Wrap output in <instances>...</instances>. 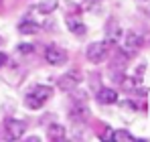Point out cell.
<instances>
[{"label": "cell", "instance_id": "obj_3", "mask_svg": "<svg viewBox=\"0 0 150 142\" xmlns=\"http://www.w3.org/2000/svg\"><path fill=\"white\" fill-rule=\"evenodd\" d=\"M4 128H6V134H8L10 140H21V138L25 136V132H26V124L21 122V120H14V118L6 120Z\"/></svg>", "mask_w": 150, "mask_h": 142}, {"label": "cell", "instance_id": "obj_10", "mask_svg": "<svg viewBox=\"0 0 150 142\" xmlns=\"http://www.w3.org/2000/svg\"><path fill=\"white\" fill-rule=\"evenodd\" d=\"M118 39H120V26H118V23L110 21V24H108V35H105V43L110 45V43H116Z\"/></svg>", "mask_w": 150, "mask_h": 142}, {"label": "cell", "instance_id": "obj_13", "mask_svg": "<svg viewBox=\"0 0 150 142\" xmlns=\"http://www.w3.org/2000/svg\"><path fill=\"white\" fill-rule=\"evenodd\" d=\"M112 140H120V142H128V140H136L128 130H114L112 132Z\"/></svg>", "mask_w": 150, "mask_h": 142}, {"label": "cell", "instance_id": "obj_19", "mask_svg": "<svg viewBox=\"0 0 150 142\" xmlns=\"http://www.w3.org/2000/svg\"><path fill=\"white\" fill-rule=\"evenodd\" d=\"M0 43H2V39H0Z\"/></svg>", "mask_w": 150, "mask_h": 142}, {"label": "cell", "instance_id": "obj_18", "mask_svg": "<svg viewBox=\"0 0 150 142\" xmlns=\"http://www.w3.org/2000/svg\"><path fill=\"white\" fill-rule=\"evenodd\" d=\"M146 14H148V16H150V6H148V8H146Z\"/></svg>", "mask_w": 150, "mask_h": 142}, {"label": "cell", "instance_id": "obj_12", "mask_svg": "<svg viewBox=\"0 0 150 142\" xmlns=\"http://www.w3.org/2000/svg\"><path fill=\"white\" fill-rule=\"evenodd\" d=\"M39 31V24L35 23V21H23V23L18 24V33L21 35H35Z\"/></svg>", "mask_w": 150, "mask_h": 142}, {"label": "cell", "instance_id": "obj_14", "mask_svg": "<svg viewBox=\"0 0 150 142\" xmlns=\"http://www.w3.org/2000/svg\"><path fill=\"white\" fill-rule=\"evenodd\" d=\"M55 6H57V0H45V2H43V4L39 6V10L47 14V12H51V10H53Z\"/></svg>", "mask_w": 150, "mask_h": 142}, {"label": "cell", "instance_id": "obj_15", "mask_svg": "<svg viewBox=\"0 0 150 142\" xmlns=\"http://www.w3.org/2000/svg\"><path fill=\"white\" fill-rule=\"evenodd\" d=\"M18 51H21V53H30V51H35V45H21Z\"/></svg>", "mask_w": 150, "mask_h": 142}, {"label": "cell", "instance_id": "obj_16", "mask_svg": "<svg viewBox=\"0 0 150 142\" xmlns=\"http://www.w3.org/2000/svg\"><path fill=\"white\" fill-rule=\"evenodd\" d=\"M112 132H114V130H110V128H108V130L103 132V140H112Z\"/></svg>", "mask_w": 150, "mask_h": 142}, {"label": "cell", "instance_id": "obj_4", "mask_svg": "<svg viewBox=\"0 0 150 142\" xmlns=\"http://www.w3.org/2000/svg\"><path fill=\"white\" fill-rule=\"evenodd\" d=\"M45 59H47L49 65L59 67V65H65V63H67V53H65L61 47L51 45V47H47V51H45Z\"/></svg>", "mask_w": 150, "mask_h": 142}, {"label": "cell", "instance_id": "obj_5", "mask_svg": "<svg viewBox=\"0 0 150 142\" xmlns=\"http://www.w3.org/2000/svg\"><path fill=\"white\" fill-rule=\"evenodd\" d=\"M96 99L100 102V104H116L118 102V92L116 89H110V87H101L98 89V95H96Z\"/></svg>", "mask_w": 150, "mask_h": 142}, {"label": "cell", "instance_id": "obj_17", "mask_svg": "<svg viewBox=\"0 0 150 142\" xmlns=\"http://www.w3.org/2000/svg\"><path fill=\"white\" fill-rule=\"evenodd\" d=\"M6 59H8V57H6V55H4V53H0V67H2V65H4V63H6Z\"/></svg>", "mask_w": 150, "mask_h": 142}, {"label": "cell", "instance_id": "obj_11", "mask_svg": "<svg viewBox=\"0 0 150 142\" xmlns=\"http://www.w3.org/2000/svg\"><path fill=\"white\" fill-rule=\"evenodd\" d=\"M67 28H69L73 35H83V33H85V24L81 23L79 18H73V16L67 18Z\"/></svg>", "mask_w": 150, "mask_h": 142}, {"label": "cell", "instance_id": "obj_9", "mask_svg": "<svg viewBox=\"0 0 150 142\" xmlns=\"http://www.w3.org/2000/svg\"><path fill=\"white\" fill-rule=\"evenodd\" d=\"M77 83H79V75L77 73H69V75H65V77L59 79V87L65 89V92H71Z\"/></svg>", "mask_w": 150, "mask_h": 142}, {"label": "cell", "instance_id": "obj_7", "mask_svg": "<svg viewBox=\"0 0 150 142\" xmlns=\"http://www.w3.org/2000/svg\"><path fill=\"white\" fill-rule=\"evenodd\" d=\"M142 45V37L136 35V33H128L126 35V41H124V51L126 53H134L136 49H140Z\"/></svg>", "mask_w": 150, "mask_h": 142}, {"label": "cell", "instance_id": "obj_2", "mask_svg": "<svg viewBox=\"0 0 150 142\" xmlns=\"http://www.w3.org/2000/svg\"><path fill=\"white\" fill-rule=\"evenodd\" d=\"M87 59L91 63H101L105 57H108V43L105 41H98V43H91L87 47Z\"/></svg>", "mask_w": 150, "mask_h": 142}, {"label": "cell", "instance_id": "obj_6", "mask_svg": "<svg viewBox=\"0 0 150 142\" xmlns=\"http://www.w3.org/2000/svg\"><path fill=\"white\" fill-rule=\"evenodd\" d=\"M65 126L63 124H51L49 128H47V138L53 142H63L65 140Z\"/></svg>", "mask_w": 150, "mask_h": 142}, {"label": "cell", "instance_id": "obj_8", "mask_svg": "<svg viewBox=\"0 0 150 142\" xmlns=\"http://www.w3.org/2000/svg\"><path fill=\"white\" fill-rule=\"evenodd\" d=\"M69 116H71V120L73 122H77V124H81L83 120L89 116V110L83 106V104H77V106H73L71 108V112H69Z\"/></svg>", "mask_w": 150, "mask_h": 142}, {"label": "cell", "instance_id": "obj_1", "mask_svg": "<svg viewBox=\"0 0 150 142\" xmlns=\"http://www.w3.org/2000/svg\"><path fill=\"white\" fill-rule=\"evenodd\" d=\"M51 95H53V89L49 85H35V89L30 94H26L25 106L28 110H39V108H43V104L49 99Z\"/></svg>", "mask_w": 150, "mask_h": 142}]
</instances>
